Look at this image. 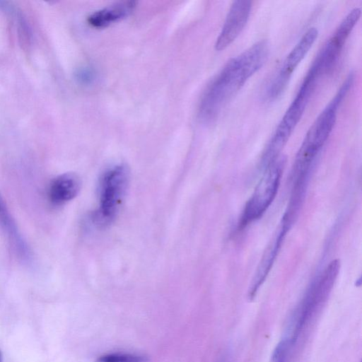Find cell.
<instances>
[{
	"instance_id": "obj_5",
	"label": "cell",
	"mask_w": 362,
	"mask_h": 362,
	"mask_svg": "<svg viewBox=\"0 0 362 362\" xmlns=\"http://www.w3.org/2000/svg\"><path fill=\"white\" fill-rule=\"evenodd\" d=\"M129 182V170L123 164L107 170L99 184V209L95 213V224L105 226L115 217L124 196Z\"/></svg>"
},
{
	"instance_id": "obj_12",
	"label": "cell",
	"mask_w": 362,
	"mask_h": 362,
	"mask_svg": "<svg viewBox=\"0 0 362 362\" xmlns=\"http://www.w3.org/2000/svg\"><path fill=\"white\" fill-rule=\"evenodd\" d=\"M0 228L6 235L16 254L23 261H28L30 251L22 238L11 214L0 194Z\"/></svg>"
},
{
	"instance_id": "obj_6",
	"label": "cell",
	"mask_w": 362,
	"mask_h": 362,
	"mask_svg": "<svg viewBox=\"0 0 362 362\" xmlns=\"http://www.w3.org/2000/svg\"><path fill=\"white\" fill-rule=\"evenodd\" d=\"M361 10L352 8L338 25L317 54L309 71L320 78L328 74L338 61L347 38L360 19Z\"/></svg>"
},
{
	"instance_id": "obj_2",
	"label": "cell",
	"mask_w": 362,
	"mask_h": 362,
	"mask_svg": "<svg viewBox=\"0 0 362 362\" xmlns=\"http://www.w3.org/2000/svg\"><path fill=\"white\" fill-rule=\"evenodd\" d=\"M318 80L313 73L307 72L295 98L264 147L259 161L262 170L267 168L281 156V152L303 115Z\"/></svg>"
},
{
	"instance_id": "obj_9",
	"label": "cell",
	"mask_w": 362,
	"mask_h": 362,
	"mask_svg": "<svg viewBox=\"0 0 362 362\" xmlns=\"http://www.w3.org/2000/svg\"><path fill=\"white\" fill-rule=\"evenodd\" d=\"M251 9V1L241 0L233 2L216 39V50L224 49L238 37L247 24Z\"/></svg>"
},
{
	"instance_id": "obj_15",
	"label": "cell",
	"mask_w": 362,
	"mask_h": 362,
	"mask_svg": "<svg viewBox=\"0 0 362 362\" xmlns=\"http://www.w3.org/2000/svg\"><path fill=\"white\" fill-rule=\"evenodd\" d=\"M76 80L83 85L89 86L94 83L96 78L95 71L89 67H82L75 74Z\"/></svg>"
},
{
	"instance_id": "obj_11",
	"label": "cell",
	"mask_w": 362,
	"mask_h": 362,
	"mask_svg": "<svg viewBox=\"0 0 362 362\" xmlns=\"http://www.w3.org/2000/svg\"><path fill=\"white\" fill-rule=\"evenodd\" d=\"M135 7L134 1L116 2L93 13L88 22L94 28H105L129 16Z\"/></svg>"
},
{
	"instance_id": "obj_10",
	"label": "cell",
	"mask_w": 362,
	"mask_h": 362,
	"mask_svg": "<svg viewBox=\"0 0 362 362\" xmlns=\"http://www.w3.org/2000/svg\"><path fill=\"white\" fill-rule=\"evenodd\" d=\"M81 189V180L72 173L62 174L53 179L48 189V197L54 205H62L73 199Z\"/></svg>"
},
{
	"instance_id": "obj_7",
	"label": "cell",
	"mask_w": 362,
	"mask_h": 362,
	"mask_svg": "<svg viewBox=\"0 0 362 362\" xmlns=\"http://www.w3.org/2000/svg\"><path fill=\"white\" fill-rule=\"evenodd\" d=\"M317 36V29L311 27L294 45L267 86L264 95L267 100H275L282 95L293 71L308 53Z\"/></svg>"
},
{
	"instance_id": "obj_14",
	"label": "cell",
	"mask_w": 362,
	"mask_h": 362,
	"mask_svg": "<svg viewBox=\"0 0 362 362\" xmlns=\"http://www.w3.org/2000/svg\"><path fill=\"white\" fill-rule=\"evenodd\" d=\"M16 21L18 22V34L20 40L23 45L28 46L30 40V30L25 18L21 12L14 10Z\"/></svg>"
},
{
	"instance_id": "obj_13",
	"label": "cell",
	"mask_w": 362,
	"mask_h": 362,
	"mask_svg": "<svg viewBox=\"0 0 362 362\" xmlns=\"http://www.w3.org/2000/svg\"><path fill=\"white\" fill-rule=\"evenodd\" d=\"M95 362H148L143 355L124 352H112L100 356Z\"/></svg>"
},
{
	"instance_id": "obj_16",
	"label": "cell",
	"mask_w": 362,
	"mask_h": 362,
	"mask_svg": "<svg viewBox=\"0 0 362 362\" xmlns=\"http://www.w3.org/2000/svg\"><path fill=\"white\" fill-rule=\"evenodd\" d=\"M1 357H2V356H1V351H0V362L1 361Z\"/></svg>"
},
{
	"instance_id": "obj_8",
	"label": "cell",
	"mask_w": 362,
	"mask_h": 362,
	"mask_svg": "<svg viewBox=\"0 0 362 362\" xmlns=\"http://www.w3.org/2000/svg\"><path fill=\"white\" fill-rule=\"evenodd\" d=\"M291 226L283 220L274 232L262 256L248 290V298L252 299L267 279L281 248L282 244Z\"/></svg>"
},
{
	"instance_id": "obj_1",
	"label": "cell",
	"mask_w": 362,
	"mask_h": 362,
	"mask_svg": "<svg viewBox=\"0 0 362 362\" xmlns=\"http://www.w3.org/2000/svg\"><path fill=\"white\" fill-rule=\"evenodd\" d=\"M269 45L259 40L226 62L204 91L198 115L204 123L213 122L228 102L266 62Z\"/></svg>"
},
{
	"instance_id": "obj_4",
	"label": "cell",
	"mask_w": 362,
	"mask_h": 362,
	"mask_svg": "<svg viewBox=\"0 0 362 362\" xmlns=\"http://www.w3.org/2000/svg\"><path fill=\"white\" fill-rule=\"evenodd\" d=\"M286 158L281 156L266 168L249 199L247 201L239 221V227L243 228L261 218L275 199Z\"/></svg>"
},
{
	"instance_id": "obj_3",
	"label": "cell",
	"mask_w": 362,
	"mask_h": 362,
	"mask_svg": "<svg viewBox=\"0 0 362 362\" xmlns=\"http://www.w3.org/2000/svg\"><path fill=\"white\" fill-rule=\"evenodd\" d=\"M339 259L332 260L313 280L291 317L287 334L296 339L310 316L329 296L339 272Z\"/></svg>"
}]
</instances>
